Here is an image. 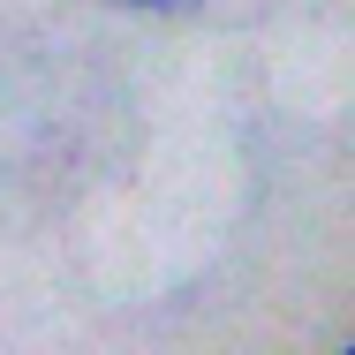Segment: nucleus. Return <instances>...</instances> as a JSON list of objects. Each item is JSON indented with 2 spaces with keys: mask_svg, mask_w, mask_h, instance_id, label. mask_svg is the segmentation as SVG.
<instances>
[{
  "mask_svg": "<svg viewBox=\"0 0 355 355\" xmlns=\"http://www.w3.org/2000/svg\"><path fill=\"white\" fill-rule=\"evenodd\" d=\"M114 8H137V15H197L205 0H114Z\"/></svg>",
  "mask_w": 355,
  "mask_h": 355,
  "instance_id": "obj_1",
  "label": "nucleus"
}]
</instances>
